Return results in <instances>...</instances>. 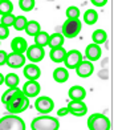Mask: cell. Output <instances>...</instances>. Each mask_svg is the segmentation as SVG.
<instances>
[{"label":"cell","mask_w":118,"mask_h":130,"mask_svg":"<svg viewBox=\"0 0 118 130\" xmlns=\"http://www.w3.org/2000/svg\"><path fill=\"white\" fill-rule=\"evenodd\" d=\"M15 15L12 13H5V15H2V19H0V21H2V24L7 25L8 28L13 25V21H15Z\"/></svg>","instance_id":"f1b7e54d"},{"label":"cell","mask_w":118,"mask_h":130,"mask_svg":"<svg viewBox=\"0 0 118 130\" xmlns=\"http://www.w3.org/2000/svg\"><path fill=\"white\" fill-rule=\"evenodd\" d=\"M25 62H27V58L24 56V53L12 52V53H8L7 55V61H5V64H7L9 68H13V69L21 68L25 65Z\"/></svg>","instance_id":"9c48e42d"},{"label":"cell","mask_w":118,"mask_h":130,"mask_svg":"<svg viewBox=\"0 0 118 130\" xmlns=\"http://www.w3.org/2000/svg\"><path fill=\"white\" fill-rule=\"evenodd\" d=\"M94 72V65L92 61H84L82 60L77 67H76V73H77L78 77H82V78H86L89 77V76H92Z\"/></svg>","instance_id":"7c38bea8"},{"label":"cell","mask_w":118,"mask_h":130,"mask_svg":"<svg viewBox=\"0 0 118 130\" xmlns=\"http://www.w3.org/2000/svg\"><path fill=\"white\" fill-rule=\"evenodd\" d=\"M31 127H32V130H58L60 122H58V120L56 117L43 114V116L33 118Z\"/></svg>","instance_id":"7a4b0ae2"},{"label":"cell","mask_w":118,"mask_h":130,"mask_svg":"<svg viewBox=\"0 0 118 130\" xmlns=\"http://www.w3.org/2000/svg\"><path fill=\"white\" fill-rule=\"evenodd\" d=\"M27 17L25 16H16L15 17V21H13V28L16 31H24V28L27 25Z\"/></svg>","instance_id":"4316f807"},{"label":"cell","mask_w":118,"mask_h":130,"mask_svg":"<svg viewBox=\"0 0 118 130\" xmlns=\"http://www.w3.org/2000/svg\"><path fill=\"white\" fill-rule=\"evenodd\" d=\"M35 44H37V45H40V46H46L48 45V41H49V35L46 33V32H44V31H40L37 35H35Z\"/></svg>","instance_id":"603a6c76"},{"label":"cell","mask_w":118,"mask_h":130,"mask_svg":"<svg viewBox=\"0 0 118 130\" xmlns=\"http://www.w3.org/2000/svg\"><path fill=\"white\" fill-rule=\"evenodd\" d=\"M64 41H65V37L62 36V33H53L49 35V41H48V45L49 48H57V46H62L64 45Z\"/></svg>","instance_id":"d6986e66"},{"label":"cell","mask_w":118,"mask_h":130,"mask_svg":"<svg viewBox=\"0 0 118 130\" xmlns=\"http://www.w3.org/2000/svg\"><path fill=\"white\" fill-rule=\"evenodd\" d=\"M20 92H21V89H19L17 86H16V88H9L8 90H5V92L3 93V96H2V102L5 105L13 96H16V94L20 93Z\"/></svg>","instance_id":"d4e9b609"},{"label":"cell","mask_w":118,"mask_h":130,"mask_svg":"<svg viewBox=\"0 0 118 130\" xmlns=\"http://www.w3.org/2000/svg\"><path fill=\"white\" fill-rule=\"evenodd\" d=\"M28 106H29V98L24 96L23 92H20L5 104V109L11 114H20L24 110H27Z\"/></svg>","instance_id":"6da1fadb"},{"label":"cell","mask_w":118,"mask_h":130,"mask_svg":"<svg viewBox=\"0 0 118 130\" xmlns=\"http://www.w3.org/2000/svg\"><path fill=\"white\" fill-rule=\"evenodd\" d=\"M13 4L11 0H0V15L5 13H12Z\"/></svg>","instance_id":"484cf974"},{"label":"cell","mask_w":118,"mask_h":130,"mask_svg":"<svg viewBox=\"0 0 118 130\" xmlns=\"http://www.w3.org/2000/svg\"><path fill=\"white\" fill-rule=\"evenodd\" d=\"M68 78H69V72L66 68H56L53 70V80L58 84L68 81Z\"/></svg>","instance_id":"ac0fdd59"},{"label":"cell","mask_w":118,"mask_h":130,"mask_svg":"<svg viewBox=\"0 0 118 130\" xmlns=\"http://www.w3.org/2000/svg\"><path fill=\"white\" fill-rule=\"evenodd\" d=\"M68 94L70 100H81V101H84V98L86 97V90L80 85H74L69 89Z\"/></svg>","instance_id":"e0dca14e"},{"label":"cell","mask_w":118,"mask_h":130,"mask_svg":"<svg viewBox=\"0 0 118 130\" xmlns=\"http://www.w3.org/2000/svg\"><path fill=\"white\" fill-rule=\"evenodd\" d=\"M46 2H55V0H46Z\"/></svg>","instance_id":"8d00e7d4"},{"label":"cell","mask_w":118,"mask_h":130,"mask_svg":"<svg viewBox=\"0 0 118 130\" xmlns=\"http://www.w3.org/2000/svg\"><path fill=\"white\" fill-rule=\"evenodd\" d=\"M19 82H20V80H19V76L16 73H8L4 77V84L8 88H16L19 85Z\"/></svg>","instance_id":"cb8c5ba5"},{"label":"cell","mask_w":118,"mask_h":130,"mask_svg":"<svg viewBox=\"0 0 118 130\" xmlns=\"http://www.w3.org/2000/svg\"><path fill=\"white\" fill-rule=\"evenodd\" d=\"M57 114L60 116V117H64V116H66V114H69V109H68V108H61V109H58V111H57Z\"/></svg>","instance_id":"836d02e7"},{"label":"cell","mask_w":118,"mask_h":130,"mask_svg":"<svg viewBox=\"0 0 118 130\" xmlns=\"http://www.w3.org/2000/svg\"><path fill=\"white\" fill-rule=\"evenodd\" d=\"M82 55H81V52L77 51V49H72V51H69L66 52V55H65V58H64V64H65V68L66 69H76V67L82 61Z\"/></svg>","instance_id":"ba28073f"},{"label":"cell","mask_w":118,"mask_h":130,"mask_svg":"<svg viewBox=\"0 0 118 130\" xmlns=\"http://www.w3.org/2000/svg\"><path fill=\"white\" fill-rule=\"evenodd\" d=\"M90 2L94 7H104V5L108 3V0H90Z\"/></svg>","instance_id":"d6a6232c"},{"label":"cell","mask_w":118,"mask_h":130,"mask_svg":"<svg viewBox=\"0 0 118 130\" xmlns=\"http://www.w3.org/2000/svg\"><path fill=\"white\" fill-rule=\"evenodd\" d=\"M92 40H93L94 44L101 45V44L106 43V40H108V33H106L104 29H96L92 35Z\"/></svg>","instance_id":"44dd1931"},{"label":"cell","mask_w":118,"mask_h":130,"mask_svg":"<svg viewBox=\"0 0 118 130\" xmlns=\"http://www.w3.org/2000/svg\"><path fill=\"white\" fill-rule=\"evenodd\" d=\"M97 20H98V13H97L96 9H88V11H85V13H84V21L88 25L96 24Z\"/></svg>","instance_id":"7402d4cb"},{"label":"cell","mask_w":118,"mask_h":130,"mask_svg":"<svg viewBox=\"0 0 118 130\" xmlns=\"http://www.w3.org/2000/svg\"><path fill=\"white\" fill-rule=\"evenodd\" d=\"M66 108L69 109V113L76 117H82L88 113V106L81 100H70V102Z\"/></svg>","instance_id":"30bf717a"},{"label":"cell","mask_w":118,"mask_h":130,"mask_svg":"<svg viewBox=\"0 0 118 130\" xmlns=\"http://www.w3.org/2000/svg\"><path fill=\"white\" fill-rule=\"evenodd\" d=\"M98 76H99V77H102V78H108V70H106V69L101 70V72L98 73Z\"/></svg>","instance_id":"e575fe53"},{"label":"cell","mask_w":118,"mask_h":130,"mask_svg":"<svg viewBox=\"0 0 118 130\" xmlns=\"http://www.w3.org/2000/svg\"><path fill=\"white\" fill-rule=\"evenodd\" d=\"M25 53H27V57L25 58H28L31 62H35V64L40 62L45 57L44 48H43V46H40V45H37V44H33L31 46H28Z\"/></svg>","instance_id":"52a82bcc"},{"label":"cell","mask_w":118,"mask_h":130,"mask_svg":"<svg viewBox=\"0 0 118 130\" xmlns=\"http://www.w3.org/2000/svg\"><path fill=\"white\" fill-rule=\"evenodd\" d=\"M66 51L64 49V46H57V48H50L49 57L53 62H62L65 58Z\"/></svg>","instance_id":"2e32d148"},{"label":"cell","mask_w":118,"mask_h":130,"mask_svg":"<svg viewBox=\"0 0 118 130\" xmlns=\"http://www.w3.org/2000/svg\"><path fill=\"white\" fill-rule=\"evenodd\" d=\"M66 17L68 19H78L80 17V9L77 7H74V5L69 7L66 9Z\"/></svg>","instance_id":"f546056e"},{"label":"cell","mask_w":118,"mask_h":130,"mask_svg":"<svg viewBox=\"0 0 118 130\" xmlns=\"http://www.w3.org/2000/svg\"><path fill=\"white\" fill-rule=\"evenodd\" d=\"M4 84V74L3 73H0V85Z\"/></svg>","instance_id":"d590c367"},{"label":"cell","mask_w":118,"mask_h":130,"mask_svg":"<svg viewBox=\"0 0 118 130\" xmlns=\"http://www.w3.org/2000/svg\"><path fill=\"white\" fill-rule=\"evenodd\" d=\"M41 90V86L37 82V80H28L24 85H23V94L27 96L28 98H32V97H37L39 93Z\"/></svg>","instance_id":"8fae6325"},{"label":"cell","mask_w":118,"mask_h":130,"mask_svg":"<svg viewBox=\"0 0 118 130\" xmlns=\"http://www.w3.org/2000/svg\"><path fill=\"white\" fill-rule=\"evenodd\" d=\"M102 55V49H101V45L98 44H89L86 46V51H85V57L86 60L89 61H97Z\"/></svg>","instance_id":"4fadbf2b"},{"label":"cell","mask_w":118,"mask_h":130,"mask_svg":"<svg viewBox=\"0 0 118 130\" xmlns=\"http://www.w3.org/2000/svg\"><path fill=\"white\" fill-rule=\"evenodd\" d=\"M35 108L41 114H49L53 110V108H55V102H53V100L50 97L41 96V97H37L36 102H35Z\"/></svg>","instance_id":"8992f818"},{"label":"cell","mask_w":118,"mask_h":130,"mask_svg":"<svg viewBox=\"0 0 118 130\" xmlns=\"http://www.w3.org/2000/svg\"><path fill=\"white\" fill-rule=\"evenodd\" d=\"M9 36V28L0 23V40H5Z\"/></svg>","instance_id":"4dcf8cb0"},{"label":"cell","mask_w":118,"mask_h":130,"mask_svg":"<svg viewBox=\"0 0 118 130\" xmlns=\"http://www.w3.org/2000/svg\"><path fill=\"white\" fill-rule=\"evenodd\" d=\"M88 127L89 130H110L111 122L105 114L94 113L88 118Z\"/></svg>","instance_id":"277c9868"},{"label":"cell","mask_w":118,"mask_h":130,"mask_svg":"<svg viewBox=\"0 0 118 130\" xmlns=\"http://www.w3.org/2000/svg\"><path fill=\"white\" fill-rule=\"evenodd\" d=\"M0 130H25V122L17 114H7L0 118Z\"/></svg>","instance_id":"3957f363"},{"label":"cell","mask_w":118,"mask_h":130,"mask_svg":"<svg viewBox=\"0 0 118 130\" xmlns=\"http://www.w3.org/2000/svg\"><path fill=\"white\" fill-rule=\"evenodd\" d=\"M82 24L78 19H66L62 24V36L68 39H73L81 32Z\"/></svg>","instance_id":"5b68a950"},{"label":"cell","mask_w":118,"mask_h":130,"mask_svg":"<svg viewBox=\"0 0 118 130\" xmlns=\"http://www.w3.org/2000/svg\"><path fill=\"white\" fill-rule=\"evenodd\" d=\"M24 31L27 32L28 36H35V35H37L40 31H41V25L40 23L35 21V20H31V21H27V25L24 28Z\"/></svg>","instance_id":"ffe728a7"},{"label":"cell","mask_w":118,"mask_h":130,"mask_svg":"<svg viewBox=\"0 0 118 130\" xmlns=\"http://www.w3.org/2000/svg\"><path fill=\"white\" fill-rule=\"evenodd\" d=\"M7 55H8V53L5 51H0V67H2V65H5V61H7Z\"/></svg>","instance_id":"1f68e13d"},{"label":"cell","mask_w":118,"mask_h":130,"mask_svg":"<svg viewBox=\"0 0 118 130\" xmlns=\"http://www.w3.org/2000/svg\"><path fill=\"white\" fill-rule=\"evenodd\" d=\"M19 5L24 12H29L35 8V0H19Z\"/></svg>","instance_id":"83f0119b"},{"label":"cell","mask_w":118,"mask_h":130,"mask_svg":"<svg viewBox=\"0 0 118 130\" xmlns=\"http://www.w3.org/2000/svg\"><path fill=\"white\" fill-rule=\"evenodd\" d=\"M23 73H24L27 80H39V77L41 76V70L35 62H31V64L24 65Z\"/></svg>","instance_id":"5bb4252c"},{"label":"cell","mask_w":118,"mask_h":130,"mask_svg":"<svg viewBox=\"0 0 118 130\" xmlns=\"http://www.w3.org/2000/svg\"><path fill=\"white\" fill-rule=\"evenodd\" d=\"M27 48H28L27 40H24L23 37H15L12 41H11V49H12L13 52L25 53Z\"/></svg>","instance_id":"9a60e30c"}]
</instances>
